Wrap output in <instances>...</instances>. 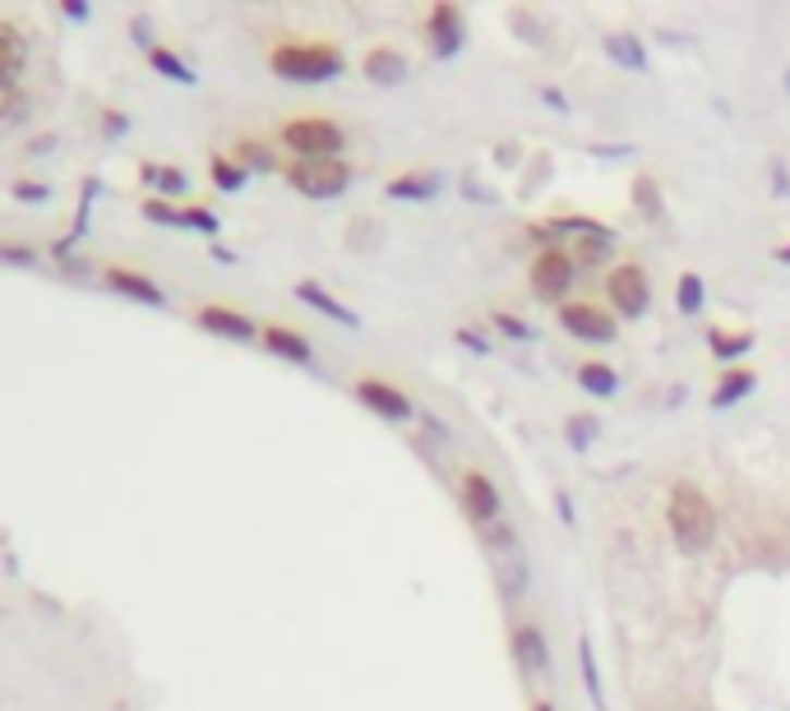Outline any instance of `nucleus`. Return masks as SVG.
<instances>
[{"mask_svg": "<svg viewBox=\"0 0 790 711\" xmlns=\"http://www.w3.org/2000/svg\"><path fill=\"white\" fill-rule=\"evenodd\" d=\"M144 217H148V222H162V227H181V208H171L162 200H148L144 204Z\"/></svg>", "mask_w": 790, "mask_h": 711, "instance_id": "31", "label": "nucleus"}, {"mask_svg": "<svg viewBox=\"0 0 790 711\" xmlns=\"http://www.w3.org/2000/svg\"><path fill=\"white\" fill-rule=\"evenodd\" d=\"M287 181H292L296 194L305 200H338V194L352 185V167L342 157H329V162H292L287 167Z\"/></svg>", "mask_w": 790, "mask_h": 711, "instance_id": "4", "label": "nucleus"}, {"mask_svg": "<svg viewBox=\"0 0 790 711\" xmlns=\"http://www.w3.org/2000/svg\"><path fill=\"white\" fill-rule=\"evenodd\" d=\"M0 254H5V260H19V264H33L37 260V254L24 250V245H0Z\"/></svg>", "mask_w": 790, "mask_h": 711, "instance_id": "37", "label": "nucleus"}, {"mask_svg": "<svg viewBox=\"0 0 790 711\" xmlns=\"http://www.w3.org/2000/svg\"><path fill=\"white\" fill-rule=\"evenodd\" d=\"M102 282H107L111 291L130 296V301H139V305H167V291L153 282V278H144V273L125 268V264H107V268H102Z\"/></svg>", "mask_w": 790, "mask_h": 711, "instance_id": "8", "label": "nucleus"}, {"mask_svg": "<svg viewBox=\"0 0 790 711\" xmlns=\"http://www.w3.org/2000/svg\"><path fill=\"white\" fill-rule=\"evenodd\" d=\"M259 342L274 351V356H282V361H296V365H311L315 361V351H311V342L301 338L296 328H282V324H268V328H259Z\"/></svg>", "mask_w": 790, "mask_h": 711, "instance_id": "13", "label": "nucleus"}, {"mask_svg": "<svg viewBox=\"0 0 790 711\" xmlns=\"http://www.w3.org/2000/svg\"><path fill=\"white\" fill-rule=\"evenodd\" d=\"M569 430H573V444H578V448H587V439H592V421H573Z\"/></svg>", "mask_w": 790, "mask_h": 711, "instance_id": "39", "label": "nucleus"}, {"mask_svg": "<svg viewBox=\"0 0 790 711\" xmlns=\"http://www.w3.org/2000/svg\"><path fill=\"white\" fill-rule=\"evenodd\" d=\"M560 324L573 333L578 342H615V320L601 305L569 301V305H560Z\"/></svg>", "mask_w": 790, "mask_h": 711, "instance_id": "7", "label": "nucleus"}, {"mask_svg": "<svg viewBox=\"0 0 790 711\" xmlns=\"http://www.w3.org/2000/svg\"><path fill=\"white\" fill-rule=\"evenodd\" d=\"M481 537H486V545H495V550H505L509 555V545H513V527L499 518V522H490V527H481Z\"/></svg>", "mask_w": 790, "mask_h": 711, "instance_id": "32", "label": "nucleus"}, {"mask_svg": "<svg viewBox=\"0 0 790 711\" xmlns=\"http://www.w3.org/2000/svg\"><path fill=\"white\" fill-rule=\"evenodd\" d=\"M241 167H264V171H274V157H268L259 144H241Z\"/></svg>", "mask_w": 790, "mask_h": 711, "instance_id": "33", "label": "nucleus"}, {"mask_svg": "<svg viewBox=\"0 0 790 711\" xmlns=\"http://www.w3.org/2000/svg\"><path fill=\"white\" fill-rule=\"evenodd\" d=\"M633 200H643V208H647L652 217L661 213V204H657V185H652V181H639V185H633Z\"/></svg>", "mask_w": 790, "mask_h": 711, "instance_id": "34", "label": "nucleus"}, {"mask_svg": "<svg viewBox=\"0 0 790 711\" xmlns=\"http://www.w3.org/2000/svg\"><path fill=\"white\" fill-rule=\"evenodd\" d=\"M578 384H583L587 393H596V398H610L615 388H620V379H615V370L601 365V361H587L583 370H578Z\"/></svg>", "mask_w": 790, "mask_h": 711, "instance_id": "24", "label": "nucleus"}, {"mask_svg": "<svg viewBox=\"0 0 790 711\" xmlns=\"http://www.w3.org/2000/svg\"><path fill=\"white\" fill-rule=\"evenodd\" d=\"M296 301H305V305L319 310V314H329V320L342 324V328H361V314H352L342 301H333V296L324 291L319 282H296Z\"/></svg>", "mask_w": 790, "mask_h": 711, "instance_id": "17", "label": "nucleus"}, {"mask_svg": "<svg viewBox=\"0 0 790 711\" xmlns=\"http://www.w3.org/2000/svg\"><path fill=\"white\" fill-rule=\"evenodd\" d=\"M439 176H398L389 181V200H435Z\"/></svg>", "mask_w": 790, "mask_h": 711, "instance_id": "22", "label": "nucleus"}, {"mask_svg": "<svg viewBox=\"0 0 790 711\" xmlns=\"http://www.w3.org/2000/svg\"><path fill=\"white\" fill-rule=\"evenodd\" d=\"M282 144L296 153V162H329L342 153V130L329 116H296L282 125Z\"/></svg>", "mask_w": 790, "mask_h": 711, "instance_id": "3", "label": "nucleus"}, {"mask_svg": "<svg viewBox=\"0 0 790 711\" xmlns=\"http://www.w3.org/2000/svg\"><path fill=\"white\" fill-rule=\"evenodd\" d=\"M495 324H499V328H505V333H509V338H518V342H523V338H532V328H527V324H518V320H513V314H495Z\"/></svg>", "mask_w": 790, "mask_h": 711, "instance_id": "36", "label": "nucleus"}, {"mask_svg": "<svg viewBox=\"0 0 790 711\" xmlns=\"http://www.w3.org/2000/svg\"><path fill=\"white\" fill-rule=\"evenodd\" d=\"M365 79H370V84H384V88H398L402 79H408V61H402L393 47H375V51H365Z\"/></svg>", "mask_w": 790, "mask_h": 711, "instance_id": "16", "label": "nucleus"}, {"mask_svg": "<svg viewBox=\"0 0 790 711\" xmlns=\"http://www.w3.org/2000/svg\"><path fill=\"white\" fill-rule=\"evenodd\" d=\"M144 176H148V181L158 185L162 194H185V190H190V181H185V176H181V171H171V167H148Z\"/></svg>", "mask_w": 790, "mask_h": 711, "instance_id": "29", "label": "nucleus"}, {"mask_svg": "<svg viewBox=\"0 0 790 711\" xmlns=\"http://www.w3.org/2000/svg\"><path fill=\"white\" fill-rule=\"evenodd\" d=\"M513 651H518V665H523L527 675H536V679L546 675L550 656H546V638H542V628H536V624H518L513 628Z\"/></svg>", "mask_w": 790, "mask_h": 711, "instance_id": "14", "label": "nucleus"}, {"mask_svg": "<svg viewBox=\"0 0 790 711\" xmlns=\"http://www.w3.org/2000/svg\"><path fill=\"white\" fill-rule=\"evenodd\" d=\"M786 88H790V74H786Z\"/></svg>", "mask_w": 790, "mask_h": 711, "instance_id": "45", "label": "nucleus"}, {"mask_svg": "<svg viewBox=\"0 0 790 711\" xmlns=\"http://www.w3.org/2000/svg\"><path fill=\"white\" fill-rule=\"evenodd\" d=\"M268 65L287 84H329L342 74V51L329 43H278L268 51Z\"/></svg>", "mask_w": 790, "mask_h": 711, "instance_id": "1", "label": "nucleus"}, {"mask_svg": "<svg viewBox=\"0 0 790 711\" xmlns=\"http://www.w3.org/2000/svg\"><path fill=\"white\" fill-rule=\"evenodd\" d=\"M195 320H199V328L218 333V338H231V342H259L255 320H245V314L227 310V305H204V310L195 314Z\"/></svg>", "mask_w": 790, "mask_h": 711, "instance_id": "12", "label": "nucleus"}, {"mask_svg": "<svg viewBox=\"0 0 790 711\" xmlns=\"http://www.w3.org/2000/svg\"><path fill=\"white\" fill-rule=\"evenodd\" d=\"M495 587H499V596H505V601H523L527 587H532V568H527V559L499 555V559H495Z\"/></svg>", "mask_w": 790, "mask_h": 711, "instance_id": "15", "label": "nucleus"}, {"mask_svg": "<svg viewBox=\"0 0 790 711\" xmlns=\"http://www.w3.org/2000/svg\"><path fill=\"white\" fill-rule=\"evenodd\" d=\"M754 370H726V379H721V388L712 393V407L717 411H726V407H736L740 398H749V393H754Z\"/></svg>", "mask_w": 790, "mask_h": 711, "instance_id": "20", "label": "nucleus"}, {"mask_svg": "<svg viewBox=\"0 0 790 711\" xmlns=\"http://www.w3.org/2000/svg\"><path fill=\"white\" fill-rule=\"evenodd\" d=\"M458 342H462V347H467V351H490L486 342H481V338H476V333H472V328H458Z\"/></svg>", "mask_w": 790, "mask_h": 711, "instance_id": "38", "label": "nucleus"}, {"mask_svg": "<svg viewBox=\"0 0 790 711\" xmlns=\"http://www.w3.org/2000/svg\"><path fill=\"white\" fill-rule=\"evenodd\" d=\"M583 241H578L569 254H573V264L578 268H596V264H606V254H610V245H615V231L610 227H601V222H592V231H578Z\"/></svg>", "mask_w": 790, "mask_h": 711, "instance_id": "18", "label": "nucleus"}, {"mask_svg": "<svg viewBox=\"0 0 790 711\" xmlns=\"http://www.w3.org/2000/svg\"><path fill=\"white\" fill-rule=\"evenodd\" d=\"M777 260H781V264H790V245H786V250H781V254H777Z\"/></svg>", "mask_w": 790, "mask_h": 711, "instance_id": "43", "label": "nucleus"}, {"mask_svg": "<svg viewBox=\"0 0 790 711\" xmlns=\"http://www.w3.org/2000/svg\"><path fill=\"white\" fill-rule=\"evenodd\" d=\"M578 665H583V684H587L592 707L601 711V707H606V698H601V679H596V656H592V642H587V638H578Z\"/></svg>", "mask_w": 790, "mask_h": 711, "instance_id": "25", "label": "nucleus"}, {"mask_svg": "<svg viewBox=\"0 0 790 711\" xmlns=\"http://www.w3.org/2000/svg\"><path fill=\"white\" fill-rule=\"evenodd\" d=\"M61 10H65L70 19H88V5H84V0H65V5H61Z\"/></svg>", "mask_w": 790, "mask_h": 711, "instance_id": "41", "label": "nucleus"}, {"mask_svg": "<svg viewBox=\"0 0 790 711\" xmlns=\"http://www.w3.org/2000/svg\"><path fill=\"white\" fill-rule=\"evenodd\" d=\"M676 301H680L684 314H698V310H703V278H698V273H684Z\"/></svg>", "mask_w": 790, "mask_h": 711, "instance_id": "28", "label": "nucleus"}, {"mask_svg": "<svg viewBox=\"0 0 790 711\" xmlns=\"http://www.w3.org/2000/svg\"><path fill=\"white\" fill-rule=\"evenodd\" d=\"M555 508H560V518H564V522H573V504H569L564 495H555Z\"/></svg>", "mask_w": 790, "mask_h": 711, "instance_id": "42", "label": "nucleus"}, {"mask_svg": "<svg viewBox=\"0 0 790 711\" xmlns=\"http://www.w3.org/2000/svg\"><path fill=\"white\" fill-rule=\"evenodd\" d=\"M208 171H214V181H218V190H241L245 185V167L241 162H231L227 153H214V162H208Z\"/></svg>", "mask_w": 790, "mask_h": 711, "instance_id": "27", "label": "nucleus"}, {"mask_svg": "<svg viewBox=\"0 0 790 711\" xmlns=\"http://www.w3.org/2000/svg\"><path fill=\"white\" fill-rule=\"evenodd\" d=\"M707 347H712V356H721V361H736V356H744L754 347V338H749V333H707Z\"/></svg>", "mask_w": 790, "mask_h": 711, "instance_id": "26", "label": "nucleus"}, {"mask_svg": "<svg viewBox=\"0 0 790 711\" xmlns=\"http://www.w3.org/2000/svg\"><path fill=\"white\" fill-rule=\"evenodd\" d=\"M24 61H28L24 33H19V24H10V19H0V93H14L19 88Z\"/></svg>", "mask_w": 790, "mask_h": 711, "instance_id": "10", "label": "nucleus"}, {"mask_svg": "<svg viewBox=\"0 0 790 711\" xmlns=\"http://www.w3.org/2000/svg\"><path fill=\"white\" fill-rule=\"evenodd\" d=\"M606 51H610V61H615V65H624V70H643V65H647V56H643V47H639V37L615 33V37H606Z\"/></svg>", "mask_w": 790, "mask_h": 711, "instance_id": "23", "label": "nucleus"}, {"mask_svg": "<svg viewBox=\"0 0 790 711\" xmlns=\"http://www.w3.org/2000/svg\"><path fill=\"white\" fill-rule=\"evenodd\" d=\"M356 398L370 407V411H379L384 421H412V417H416V407L402 398L393 384H384V379H361V384H356Z\"/></svg>", "mask_w": 790, "mask_h": 711, "instance_id": "9", "label": "nucleus"}, {"mask_svg": "<svg viewBox=\"0 0 790 711\" xmlns=\"http://www.w3.org/2000/svg\"><path fill=\"white\" fill-rule=\"evenodd\" d=\"M430 37H435V56H453L462 47V19L453 5L430 10Z\"/></svg>", "mask_w": 790, "mask_h": 711, "instance_id": "19", "label": "nucleus"}, {"mask_svg": "<svg viewBox=\"0 0 790 711\" xmlns=\"http://www.w3.org/2000/svg\"><path fill=\"white\" fill-rule=\"evenodd\" d=\"M532 711H555V707H550V702H536V707H532Z\"/></svg>", "mask_w": 790, "mask_h": 711, "instance_id": "44", "label": "nucleus"}, {"mask_svg": "<svg viewBox=\"0 0 790 711\" xmlns=\"http://www.w3.org/2000/svg\"><path fill=\"white\" fill-rule=\"evenodd\" d=\"M573 273H578L573 254L564 245H550V250L536 254V264H532V291L546 296V301H560V296L573 287Z\"/></svg>", "mask_w": 790, "mask_h": 711, "instance_id": "5", "label": "nucleus"}, {"mask_svg": "<svg viewBox=\"0 0 790 711\" xmlns=\"http://www.w3.org/2000/svg\"><path fill=\"white\" fill-rule=\"evenodd\" d=\"M773 194H790V176L781 171V162H773Z\"/></svg>", "mask_w": 790, "mask_h": 711, "instance_id": "40", "label": "nucleus"}, {"mask_svg": "<svg viewBox=\"0 0 790 711\" xmlns=\"http://www.w3.org/2000/svg\"><path fill=\"white\" fill-rule=\"evenodd\" d=\"M14 200H33V204H42V200H47V185H37V181H14Z\"/></svg>", "mask_w": 790, "mask_h": 711, "instance_id": "35", "label": "nucleus"}, {"mask_svg": "<svg viewBox=\"0 0 790 711\" xmlns=\"http://www.w3.org/2000/svg\"><path fill=\"white\" fill-rule=\"evenodd\" d=\"M148 65L158 70V74H167L171 84H195V70H190L181 56H171L167 47H158V43H148Z\"/></svg>", "mask_w": 790, "mask_h": 711, "instance_id": "21", "label": "nucleus"}, {"mask_svg": "<svg viewBox=\"0 0 790 711\" xmlns=\"http://www.w3.org/2000/svg\"><path fill=\"white\" fill-rule=\"evenodd\" d=\"M666 522L676 531V541L684 550H707L712 531H717V518H712V504L707 495L693 481H680L670 490V504H666Z\"/></svg>", "mask_w": 790, "mask_h": 711, "instance_id": "2", "label": "nucleus"}, {"mask_svg": "<svg viewBox=\"0 0 790 711\" xmlns=\"http://www.w3.org/2000/svg\"><path fill=\"white\" fill-rule=\"evenodd\" d=\"M181 227L190 231H204V236H218V213H208V208H181Z\"/></svg>", "mask_w": 790, "mask_h": 711, "instance_id": "30", "label": "nucleus"}, {"mask_svg": "<svg viewBox=\"0 0 790 711\" xmlns=\"http://www.w3.org/2000/svg\"><path fill=\"white\" fill-rule=\"evenodd\" d=\"M462 508H467L481 527L499 522V490H495V481L481 477V471H467V477H462Z\"/></svg>", "mask_w": 790, "mask_h": 711, "instance_id": "11", "label": "nucleus"}, {"mask_svg": "<svg viewBox=\"0 0 790 711\" xmlns=\"http://www.w3.org/2000/svg\"><path fill=\"white\" fill-rule=\"evenodd\" d=\"M606 296L615 301V310H620V314H633V320H639V314L647 310V301H652V282H647V273L639 264H620L610 273Z\"/></svg>", "mask_w": 790, "mask_h": 711, "instance_id": "6", "label": "nucleus"}]
</instances>
